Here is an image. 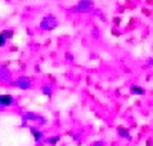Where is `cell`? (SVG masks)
Returning a JSON list of instances; mask_svg holds the SVG:
<instances>
[{
  "label": "cell",
  "instance_id": "2",
  "mask_svg": "<svg viewBox=\"0 0 153 146\" xmlns=\"http://www.w3.org/2000/svg\"><path fill=\"white\" fill-rule=\"evenodd\" d=\"M93 6L94 3L92 0H79L77 4L73 7V10L74 12H79V13H87Z\"/></svg>",
  "mask_w": 153,
  "mask_h": 146
},
{
  "label": "cell",
  "instance_id": "1",
  "mask_svg": "<svg viewBox=\"0 0 153 146\" xmlns=\"http://www.w3.org/2000/svg\"><path fill=\"white\" fill-rule=\"evenodd\" d=\"M59 26V22L57 19L52 16V14H47L46 17H43L42 19V23H40V27L43 29V30H53L56 27Z\"/></svg>",
  "mask_w": 153,
  "mask_h": 146
},
{
  "label": "cell",
  "instance_id": "7",
  "mask_svg": "<svg viewBox=\"0 0 153 146\" xmlns=\"http://www.w3.org/2000/svg\"><path fill=\"white\" fill-rule=\"evenodd\" d=\"M0 34H1L4 39L9 40V39H12V37H13V30H10V29H4V30H1V32H0Z\"/></svg>",
  "mask_w": 153,
  "mask_h": 146
},
{
  "label": "cell",
  "instance_id": "8",
  "mask_svg": "<svg viewBox=\"0 0 153 146\" xmlns=\"http://www.w3.org/2000/svg\"><path fill=\"white\" fill-rule=\"evenodd\" d=\"M117 133H119L122 138H130V135H129V130H127V129H125L123 126H119V127H117Z\"/></svg>",
  "mask_w": 153,
  "mask_h": 146
},
{
  "label": "cell",
  "instance_id": "10",
  "mask_svg": "<svg viewBox=\"0 0 153 146\" xmlns=\"http://www.w3.org/2000/svg\"><path fill=\"white\" fill-rule=\"evenodd\" d=\"M42 93L46 95V96H52V95H53V87L52 86H43L42 87Z\"/></svg>",
  "mask_w": 153,
  "mask_h": 146
},
{
  "label": "cell",
  "instance_id": "9",
  "mask_svg": "<svg viewBox=\"0 0 153 146\" xmlns=\"http://www.w3.org/2000/svg\"><path fill=\"white\" fill-rule=\"evenodd\" d=\"M59 142H60V136H50V138L47 139V143L50 146H56Z\"/></svg>",
  "mask_w": 153,
  "mask_h": 146
},
{
  "label": "cell",
  "instance_id": "11",
  "mask_svg": "<svg viewBox=\"0 0 153 146\" xmlns=\"http://www.w3.org/2000/svg\"><path fill=\"white\" fill-rule=\"evenodd\" d=\"M6 43H7V39H4V37L0 34V49H1L3 46H6Z\"/></svg>",
  "mask_w": 153,
  "mask_h": 146
},
{
  "label": "cell",
  "instance_id": "5",
  "mask_svg": "<svg viewBox=\"0 0 153 146\" xmlns=\"http://www.w3.org/2000/svg\"><path fill=\"white\" fill-rule=\"evenodd\" d=\"M32 136H33L34 142H40V140L45 138V135H43V132L42 130H39V129H36V127H32Z\"/></svg>",
  "mask_w": 153,
  "mask_h": 146
},
{
  "label": "cell",
  "instance_id": "3",
  "mask_svg": "<svg viewBox=\"0 0 153 146\" xmlns=\"http://www.w3.org/2000/svg\"><path fill=\"white\" fill-rule=\"evenodd\" d=\"M14 86L22 89V90H29L32 87V80L29 77H19L14 80Z\"/></svg>",
  "mask_w": 153,
  "mask_h": 146
},
{
  "label": "cell",
  "instance_id": "4",
  "mask_svg": "<svg viewBox=\"0 0 153 146\" xmlns=\"http://www.w3.org/2000/svg\"><path fill=\"white\" fill-rule=\"evenodd\" d=\"M14 103V98L9 93H1L0 95V107H9Z\"/></svg>",
  "mask_w": 153,
  "mask_h": 146
},
{
  "label": "cell",
  "instance_id": "6",
  "mask_svg": "<svg viewBox=\"0 0 153 146\" xmlns=\"http://www.w3.org/2000/svg\"><path fill=\"white\" fill-rule=\"evenodd\" d=\"M130 93H132V95H139V96H143V95L146 93V90H145V89H143L142 86L134 85V86L130 87Z\"/></svg>",
  "mask_w": 153,
  "mask_h": 146
}]
</instances>
